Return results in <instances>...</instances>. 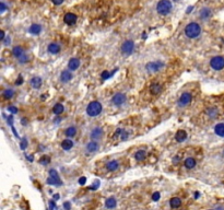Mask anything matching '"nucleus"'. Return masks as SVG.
Returning a JSON list of instances; mask_svg holds the SVG:
<instances>
[{
	"label": "nucleus",
	"mask_w": 224,
	"mask_h": 210,
	"mask_svg": "<svg viewBox=\"0 0 224 210\" xmlns=\"http://www.w3.org/2000/svg\"><path fill=\"white\" fill-rule=\"evenodd\" d=\"M99 143H97L96 141H91L88 143V146H86V149H88V151L89 152H95V151H97L99 150Z\"/></svg>",
	"instance_id": "17"
},
{
	"label": "nucleus",
	"mask_w": 224,
	"mask_h": 210,
	"mask_svg": "<svg viewBox=\"0 0 224 210\" xmlns=\"http://www.w3.org/2000/svg\"><path fill=\"white\" fill-rule=\"evenodd\" d=\"M133 48H135L133 42L130 41V39H128V41H126V42L124 43L123 46H121V52H123V54H125V55H131L133 52Z\"/></svg>",
	"instance_id": "6"
},
{
	"label": "nucleus",
	"mask_w": 224,
	"mask_h": 210,
	"mask_svg": "<svg viewBox=\"0 0 224 210\" xmlns=\"http://www.w3.org/2000/svg\"><path fill=\"white\" fill-rule=\"evenodd\" d=\"M49 158L48 157H43L41 160H39V163H42V164H47V163H49Z\"/></svg>",
	"instance_id": "35"
},
{
	"label": "nucleus",
	"mask_w": 224,
	"mask_h": 210,
	"mask_svg": "<svg viewBox=\"0 0 224 210\" xmlns=\"http://www.w3.org/2000/svg\"><path fill=\"white\" fill-rule=\"evenodd\" d=\"M72 147H73V141L69 139V138H68V139H65L63 142H61V148H63V150H66V151L70 150Z\"/></svg>",
	"instance_id": "18"
},
{
	"label": "nucleus",
	"mask_w": 224,
	"mask_h": 210,
	"mask_svg": "<svg viewBox=\"0 0 224 210\" xmlns=\"http://www.w3.org/2000/svg\"><path fill=\"white\" fill-rule=\"evenodd\" d=\"M117 205V201L115 199L114 197H110V198H107L106 201H105V206H106L108 209H113V208L116 207Z\"/></svg>",
	"instance_id": "19"
},
{
	"label": "nucleus",
	"mask_w": 224,
	"mask_h": 210,
	"mask_svg": "<svg viewBox=\"0 0 224 210\" xmlns=\"http://www.w3.org/2000/svg\"><path fill=\"white\" fill-rule=\"evenodd\" d=\"M178 161H179V158L176 157V159H174V160H173V162H174V163H177Z\"/></svg>",
	"instance_id": "50"
},
{
	"label": "nucleus",
	"mask_w": 224,
	"mask_h": 210,
	"mask_svg": "<svg viewBox=\"0 0 224 210\" xmlns=\"http://www.w3.org/2000/svg\"><path fill=\"white\" fill-rule=\"evenodd\" d=\"M157 10L162 16H166L172 10V2L169 0H161L157 5Z\"/></svg>",
	"instance_id": "3"
},
{
	"label": "nucleus",
	"mask_w": 224,
	"mask_h": 210,
	"mask_svg": "<svg viewBox=\"0 0 224 210\" xmlns=\"http://www.w3.org/2000/svg\"><path fill=\"white\" fill-rule=\"evenodd\" d=\"M63 21L68 24V25H72L77 22V16L74 13H67L63 18Z\"/></svg>",
	"instance_id": "10"
},
{
	"label": "nucleus",
	"mask_w": 224,
	"mask_h": 210,
	"mask_svg": "<svg viewBox=\"0 0 224 210\" xmlns=\"http://www.w3.org/2000/svg\"><path fill=\"white\" fill-rule=\"evenodd\" d=\"M118 166H119V164H118L117 161H115V160L110 161V162H108V163H107V164H106L107 170L110 171V172H114V171H116V170H117V168H118Z\"/></svg>",
	"instance_id": "21"
},
{
	"label": "nucleus",
	"mask_w": 224,
	"mask_h": 210,
	"mask_svg": "<svg viewBox=\"0 0 224 210\" xmlns=\"http://www.w3.org/2000/svg\"><path fill=\"white\" fill-rule=\"evenodd\" d=\"M42 31V26L39 25V24H33V25L30 27V32H31L32 34H39Z\"/></svg>",
	"instance_id": "28"
},
{
	"label": "nucleus",
	"mask_w": 224,
	"mask_h": 210,
	"mask_svg": "<svg viewBox=\"0 0 224 210\" xmlns=\"http://www.w3.org/2000/svg\"><path fill=\"white\" fill-rule=\"evenodd\" d=\"M26 124H27V121H26L25 118H23L22 119V125H26Z\"/></svg>",
	"instance_id": "49"
},
{
	"label": "nucleus",
	"mask_w": 224,
	"mask_h": 210,
	"mask_svg": "<svg viewBox=\"0 0 224 210\" xmlns=\"http://www.w3.org/2000/svg\"><path fill=\"white\" fill-rule=\"evenodd\" d=\"M71 79H72V74L69 70H63L61 72V74H60V80L63 82H65V83L68 81H70Z\"/></svg>",
	"instance_id": "13"
},
{
	"label": "nucleus",
	"mask_w": 224,
	"mask_h": 210,
	"mask_svg": "<svg viewBox=\"0 0 224 210\" xmlns=\"http://www.w3.org/2000/svg\"><path fill=\"white\" fill-rule=\"evenodd\" d=\"M160 197H161V195H160L159 192H155L153 195H152V199L154 200V201H157V200L160 199Z\"/></svg>",
	"instance_id": "36"
},
{
	"label": "nucleus",
	"mask_w": 224,
	"mask_h": 210,
	"mask_svg": "<svg viewBox=\"0 0 224 210\" xmlns=\"http://www.w3.org/2000/svg\"><path fill=\"white\" fill-rule=\"evenodd\" d=\"M52 3H54V5H61V3L63 2V0H52Z\"/></svg>",
	"instance_id": "40"
},
{
	"label": "nucleus",
	"mask_w": 224,
	"mask_h": 210,
	"mask_svg": "<svg viewBox=\"0 0 224 210\" xmlns=\"http://www.w3.org/2000/svg\"><path fill=\"white\" fill-rule=\"evenodd\" d=\"M210 210H212V209H210Z\"/></svg>",
	"instance_id": "56"
},
{
	"label": "nucleus",
	"mask_w": 224,
	"mask_h": 210,
	"mask_svg": "<svg viewBox=\"0 0 224 210\" xmlns=\"http://www.w3.org/2000/svg\"><path fill=\"white\" fill-rule=\"evenodd\" d=\"M60 50V46L58 44H56V43H52V44H49V46H48V52H50V54H58Z\"/></svg>",
	"instance_id": "23"
},
{
	"label": "nucleus",
	"mask_w": 224,
	"mask_h": 210,
	"mask_svg": "<svg viewBox=\"0 0 224 210\" xmlns=\"http://www.w3.org/2000/svg\"><path fill=\"white\" fill-rule=\"evenodd\" d=\"M186 138H187V132L185 130H178L175 135V139L177 140L178 142L185 141Z\"/></svg>",
	"instance_id": "14"
},
{
	"label": "nucleus",
	"mask_w": 224,
	"mask_h": 210,
	"mask_svg": "<svg viewBox=\"0 0 224 210\" xmlns=\"http://www.w3.org/2000/svg\"><path fill=\"white\" fill-rule=\"evenodd\" d=\"M8 110H9V112H10L11 114H16V113H18V108L14 107V106H9V107H8Z\"/></svg>",
	"instance_id": "37"
},
{
	"label": "nucleus",
	"mask_w": 224,
	"mask_h": 210,
	"mask_svg": "<svg viewBox=\"0 0 224 210\" xmlns=\"http://www.w3.org/2000/svg\"><path fill=\"white\" fill-rule=\"evenodd\" d=\"M191 94L190 93H182V96L179 97V101H178V103H179L180 106H185V105L189 104L191 101Z\"/></svg>",
	"instance_id": "9"
},
{
	"label": "nucleus",
	"mask_w": 224,
	"mask_h": 210,
	"mask_svg": "<svg viewBox=\"0 0 224 210\" xmlns=\"http://www.w3.org/2000/svg\"><path fill=\"white\" fill-rule=\"evenodd\" d=\"M210 66L214 70H222L224 68V58L221 57V56H215L210 61Z\"/></svg>",
	"instance_id": "5"
},
{
	"label": "nucleus",
	"mask_w": 224,
	"mask_h": 210,
	"mask_svg": "<svg viewBox=\"0 0 224 210\" xmlns=\"http://www.w3.org/2000/svg\"><path fill=\"white\" fill-rule=\"evenodd\" d=\"M8 124H10V125H12V115H10L8 117Z\"/></svg>",
	"instance_id": "47"
},
{
	"label": "nucleus",
	"mask_w": 224,
	"mask_h": 210,
	"mask_svg": "<svg viewBox=\"0 0 224 210\" xmlns=\"http://www.w3.org/2000/svg\"><path fill=\"white\" fill-rule=\"evenodd\" d=\"M102 112V104L97 101H93L91 102L88 107H86V114L91 117H95V116L99 115Z\"/></svg>",
	"instance_id": "2"
},
{
	"label": "nucleus",
	"mask_w": 224,
	"mask_h": 210,
	"mask_svg": "<svg viewBox=\"0 0 224 210\" xmlns=\"http://www.w3.org/2000/svg\"><path fill=\"white\" fill-rule=\"evenodd\" d=\"M5 11V3H3V2H1V3H0V12L3 13Z\"/></svg>",
	"instance_id": "41"
},
{
	"label": "nucleus",
	"mask_w": 224,
	"mask_h": 210,
	"mask_svg": "<svg viewBox=\"0 0 224 210\" xmlns=\"http://www.w3.org/2000/svg\"><path fill=\"white\" fill-rule=\"evenodd\" d=\"M175 1H177V0H175Z\"/></svg>",
	"instance_id": "55"
},
{
	"label": "nucleus",
	"mask_w": 224,
	"mask_h": 210,
	"mask_svg": "<svg viewBox=\"0 0 224 210\" xmlns=\"http://www.w3.org/2000/svg\"><path fill=\"white\" fill-rule=\"evenodd\" d=\"M54 198H55V199H58V198H59V195H55V196H54Z\"/></svg>",
	"instance_id": "54"
},
{
	"label": "nucleus",
	"mask_w": 224,
	"mask_h": 210,
	"mask_svg": "<svg viewBox=\"0 0 224 210\" xmlns=\"http://www.w3.org/2000/svg\"><path fill=\"white\" fill-rule=\"evenodd\" d=\"M27 159H29V160L32 162V161H33V155H30V157H27Z\"/></svg>",
	"instance_id": "52"
},
{
	"label": "nucleus",
	"mask_w": 224,
	"mask_h": 210,
	"mask_svg": "<svg viewBox=\"0 0 224 210\" xmlns=\"http://www.w3.org/2000/svg\"><path fill=\"white\" fill-rule=\"evenodd\" d=\"M200 32H201L200 25L198 23H195V22L189 23L185 29V34L189 38H196V37H198L200 35Z\"/></svg>",
	"instance_id": "1"
},
{
	"label": "nucleus",
	"mask_w": 224,
	"mask_h": 210,
	"mask_svg": "<svg viewBox=\"0 0 224 210\" xmlns=\"http://www.w3.org/2000/svg\"><path fill=\"white\" fill-rule=\"evenodd\" d=\"M85 182H86V179L84 177V176H82V177H80V179H79V184H80V185H84V184H85Z\"/></svg>",
	"instance_id": "39"
},
{
	"label": "nucleus",
	"mask_w": 224,
	"mask_h": 210,
	"mask_svg": "<svg viewBox=\"0 0 224 210\" xmlns=\"http://www.w3.org/2000/svg\"><path fill=\"white\" fill-rule=\"evenodd\" d=\"M19 60H20V63H27V60H29V57L26 56V54H24L22 57L19 58Z\"/></svg>",
	"instance_id": "34"
},
{
	"label": "nucleus",
	"mask_w": 224,
	"mask_h": 210,
	"mask_svg": "<svg viewBox=\"0 0 224 210\" xmlns=\"http://www.w3.org/2000/svg\"><path fill=\"white\" fill-rule=\"evenodd\" d=\"M112 102H113V104L116 105V106H120V105H123L124 103L126 102V95L123 94V93H116V94L113 96Z\"/></svg>",
	"instance_id": "8"
},
{
	"label": "nucleus",
	"mask_w": 224,
	"mask_h": 210,
	"mask_svg": "<svg viewBox=\"0 0 224 210\" xmlns=\"http://www.w3.org/2000/svg\"><path fill=\"white\" fill-rule=\"evenodd\" d=\"M0 34H1V35H0V39H1V41H3V39H5V32H3V31H1V33H0Z\"/></svg>",
	"instance_id": "46"
},
{
	"label": "nucleus",
	"mask_w": 224,
	"mask_h": 210,
	"mask_svg": "<svg viewBox=\"0 0 224 210\" xmlns=\"http://www.w3.org/2000/svg\"><path fill=\"white\" fill-rule=\"evenodd\" d=\"M65 134L67 137H69V138H72L73 136H76L77 134V129L74 128V127H69V128L66 129Z\"/></svg>",
	"instance_id": "30"
},
{
	"label": "nucleus",
	"mask_w": 224,
	"mask_h": 210,
	"mask_svg": "<svg viewBox=\"0 0 224 210\" xmlns=\"http://www.w3.org/2000/svg\"><path fill=\"white\" fill-rule=\"evenodd\" d=\"M210 16H211V10H210V9L203 8L202 10L200 11V18L203 19V20L210 18Z\"/></svg>",
	"instance_id": "27"
},
{
	"label": "nucleus",
	"mask_w": 224,
	"mask_h": 210,
	"mask_svg": "<svg viewBox=\"0 0 224 210\" xmlns=\"http://www.w3.org/2000/svg\"><path fill=\"white\" fill-rule=\"evenodd\" d=\"M79 66H80V60L77 59V58H71L69 63H68V68L69 70H77L79 68Z\"/></svg>",
	"instance_id": "12"
},
{
	"label": "nucleus",
	"mask_w": 224,
	"mask_h": 210,
	"mask_svg": "<svg viewBox=\"0 0 224 210\" xmlns=\"http://www.w3.org/2000/svg\"><path fill=\"white\" fill-rule=\"evenodd\" d=\"M169 205H171L172 208H174V209L175 208H178L182 205V200L179 198H177V197H174V198H172V199L169 200Z\"/></svg>",
	"instance_id": "24"
},
{
	"label": "nucleus",
	"mask_w": 224,
	"mask_h": 210,
	"mask_svg": "<svg viewBox=\"0 0 224 210\" xmlns=\"http://www.w3.org/2000/svg\"><path fill=\"white\" fill-rule=\"evenodd\" d=\"M63 208H65V210H70L71 209V205L69 201H66L63 202Z\"/></svg>",
	"instance_id": "38"
},
{
	"label": "nucleus",
	"mask_w": 224,
	"mask_h": 210,
	"mask_svg": "<svg viewBox=\"0 0 224 210\" xmlns=\"http://www.w3.org/2000/svg\"><path fill=\"white\" fill-rule=\"evenodd\" d=\"M31 85L34 89H39V88L42 87V79L39 78V77H34L31 80Z\"/></svg>",
	"instance_id": "15"
},
{
	"label": "nucleus",
	"mask_w": 224,
	"mask_h": 210,
	"mask_svg": "<svg viewBox=\"0 0 224 210\" xmlns=\"http://www.w3.org/2000/svg\"><path fill=\"white\" fill-rule=\"evenodd\" d=\"M199 197V193L198 192H196V194H195V198H198Z\"/></svg>",
	"instance_id": "53"
},
{
	"label": "nucleus",
	"mask_w": 224,
	"mask_h": 210,
	"mask_svg": "<svg viewBox=\"0 0 224 210\" xmlns=\"http://www.w3.org/2000/svg\"><path fill=\"white\" fill-rule=\"evenodd\" d=\"M99 181H96V182H95V183H94L93 186L91 187V189H96V188H99Z\"/></svg>",
	"instance_id": "43"
},
{
	"label": "nucleus",
	"mask_w": 224,
	"mask_h": 210,
	"mask_svg": "<svg viewBox=\"0 0 224 210\" xmlns=\"http://www.w3.org/2000/svg\"><path fill=\"white\" fill-rule=\"evenodd\" d=\"M123 140H126L128 138V134L126 132V131H123V134H121V137H120Z\"/></svg>",
	"instance_id": "42"
},
{
	"label": "nucleus",
	"mask_w": 224,
	"mask_h": 210,
	"mask_svg": "<svg viewBox=\"0 0 224 210\" xmlns=\"http://www.w3.org/2000/svg\"><path fill=\"white\" fill-rule=\"evenodd\" d=\"M135 158L137 161H143L144 159L146 158V153L144 150H139V151H137L135 154Z\"/></svg>",
	"instance_id": "25"
},
{
	"label": "nucleus",
	"mask_w": 224,
	"mask_h": 210,
	"mask_svg": "<svg viewBox=\"0 0 224 210\" xmlns=\"http://www.w3.org/2000/svg\"><path fill=\"white\" fill-rule=\"evenodd\" d=\"M47 184H49V185H57V186L63 185V182L60 181L59 175H58L56 170L49 171V177L47 179Z\"/></svg>",
	"instance_id": "4"
},
{
	"label": "nucleus",
	"mask_w": 224,
	"mask_h": 210,
	"mask_svg": "<svg viewBox=\"0 0 224 210\" xmlns=\"http://www.w3.org/2000/svg\"><path fill=\"white\" fill-rule=\"evenodd\" d=\"M12 54H13V56H14V57H16L19 59V58L22 57V56H23L25 52H24V50H23V48H22V47H20V46H16V47L12 49Z\"/></svg>",
	"instance_id": "16"
},
{
	"label": "nucleus",
	"mask_w": 224,
	"mask_h": 210,
	"mask_svg": "<svg viewBox=\"0 0 224 210\" xmlns=\"http://www.w3.org/2000/svg\"><path fill=\"white\" fill-rule=\"evenodd\" d=\"M12 131H13V134H14V136H16V137H19V136H18V134H16V129H14V127H12Z\"/></svg>",
	"instance_id": "48"
},
{
	"label": "nucleus",
	"mask_w": 224,
	"mask_h": 210,
	"mask_svg": "<svg viewBox=\"0 0 224 210\" xmlns=\"http://www.w3.org/2000/svg\"><path fill=\"white\" fill-rule=\"evenodd\" d=\"M193 7H189V8H188V10H187V13L190 12V11L193 10Z\"/></svg>",
	"instance_id": "51"
},
{
	"label": "nucleus",
	"mask_w": 224,
	"mask_h": 210,
	"mask_svg": "<svg viewBox=\"0 0 224 210\" xmlns=\"http://www.w3.org/2000/svg\"><path fill=\"white\" fill-rule=\"evenodd\" d=\"M3 43H5V45H9V44H10V38H9V36H7L5 39H3Z\"/></svg>",
	"instance_id": "44"
},
{
	"label": "nucleus",
	"mask_w": 224,
	"mask_h": 210,
	"mask_svg": "<svg viewBox=\"0 0 224 210\" xmlns=\"http://www.w3.org/2000/svg\"><path fill=\"white\" fill-rule=\"evenodd\" d=\"M26 146H27V140H26L25 138H23V139L21 140V144H20V147H21L22 150H25Z\"/></svg>",
	"instance_id": "33"
},
{
	"label": "nucleus",
	"mask_w": 224,
	"mask_h": 210,
	"mask_svg": "<svg viewBox=\"0 0 224 210\" xmlns=\"http://www.w3.org/2000/svg\"><path fill=\"white\" fill-rule=\"evenodd\" d=\"M110 77H112V74H110V72H108L107 70H105V71H103V72H102V78L104 79V80L110 78Z\"/></svg>",
	"instance_id": "32"
},
{
	"label": "nucleus",
	"mask_w": 224,
	"mask_h": 210,
	"mask_svg": "<svg viewBox=\"0 0 224 210\" xmlns=\"http://www.w3.org/2000/svg\"><path fill=\"white\" fill-rule=\"evenodd\" d=\"M103 136V129L99 128V127H96L94 128L91 132V138L93 140H99L101 139V137Z\"/></svg>",
	"instance_id": "11"
},
{
	"label": "nucleus",
	"mask_w": 224,
	"mask_h": 210,
	"mask_svg": "<svg viewBox=\"0 0 224 210\" xmlns=\"http://www.w3.org/2000/svg\"><path fill=\"white\" fill-rule=\"evenodd\" d=\"M13 94H14V92H13V90L8 89V90H5V91L2 93V96L5 97V100H9V99H11V97L13 96Z\"/></svg>",
	"instance_id": "31"
},
{
	"label": "nucleus",
	"mask_w": 224,
	"mask_h": 210,
	"mask_svg": "<svg viewBox=\"0 0 224 210\" xmlns=\"http://www.w3.org/2000/svg\"><path fill=\"white\" fill-rule=\"evenodd\" d=\"M22 82H23V80H22V77L20 76V77H19V80H16V84H18V85H19V84H22Z\"/></svg>",
	"instance_id": "45"
},
{
	"label": "nucleus",
	"mask_w": 224,
	"mask_h": 210,
	"mask_svg": "<svg viewBox=\"0 0 224 210\" xmlns=\"http://www.w3.org/2000/svg\"><path fill=\"white\" fill-rule=\"evenodd\" d=\"M185 166L187 168H193L196 166V160L193 158H187L185 160Z\"/></svg>",
	"instance_id": "26"
},
{
	"label": "nucleus",
	"mask_w": 224,
	"mask_h": 210,
	"mask_svg": "<svg viewBox=\"0 0 224 210\" xmlns=\"http://www.w3.org/2000/svg\"><path fill=\"white\" fill-rule=\"evenodd\" d=\"M214 131L219 137H224V124L220 123L214 127Z\"/></svg>",
	"instance_id": "20"
},
{
	"label": "nucleus",
	"mask_w": 224,
	"mask_h": 210,
	"mask_svg": "<svg viewBox=\"0 0 224 210\" xmlns=\"http://www.w3.org/2000/svg\"><path fill=\"white\" fill-rule=\"evenodd\" d=\"M52 112H54V114H56V115H60V114L63 112V105L60 104V103H57V104L54 106V108H52Z\"/></svg>",
	"instance_id": "29"
},
{
	"label": "nucleus",
	"mask_w": 224,
	"mask_h": 210,
	"mask_svg": "<svg viewBox=\"0 0 224 210\" xmlns=\"http://www.w3.org/2000/svg\"><path fill=\"white\" fill-rule=\"evenodd\" d=\"M161 85L157 83H153L151 84V87H150V92H151V94L153 95H157L161 92Z\"/></svg>",
	"instance_id": "22"
},
{
	"label": "nucleus",
	"mask_w": 224,
	"mask_h": 210,
	"mask_svg": "<svg viewBox=\"0 0 224 210\" xmlns=\"http://www.w3.org/2000/svg\"><path fill=\"white\" fill-rule=\"evenodd\" d=\"M164 67V63L162 61H152V63H146V68L148 71H151V72H154V71H159L161 68Z\"/></svg>",
	"instance_id": "7"
}]
</instances>
